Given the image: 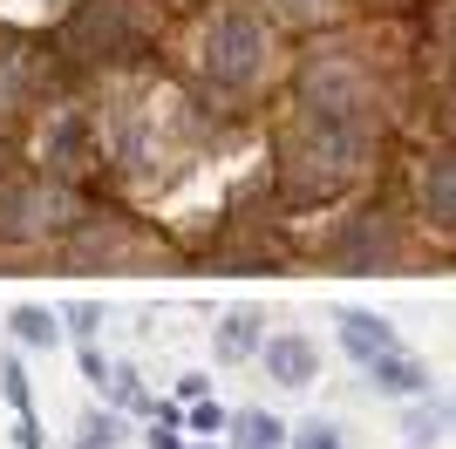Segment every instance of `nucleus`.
I'll list each match as a JSON object with an SVG mask.
<instances>
[{"label": "nucleus", "instance_id": "obj_1", "mask_svg": "<svg viewBox=\"0 0 456 449\" xmlns=\"http://www.w3.org/2000/svg\"><path fill=\"white\" fill-rule=\"evenodd\" d=\"M381 143L375 89L354 61H306L293 89V123L273 143V198L286 211H321L362 184Z\"/></svg>", "mask_w": 456, "mask_h": 449}, {"label": "nucleus", "instance_id": "obj_2", "mask_svg": "<svg viewBox=\"0 0 456 449\" xmlns=\"http://www.w3.org/2000/svg\"><path fill=\"white\" fill-rule=\"evenodd\" d=\"M191 75L198 89L225 95V102H246V95L266 89L273 61H280V35H273V14L259 0H211L191 14Z\"/></svg>", "mask_w": 456, "mask_h": 449}, {"label": "nucleus", "instance_id": "obj_3", "mask_svg": "<svg viewBox=\"0 0 456 449\" xmlns=\"http://www.w3.org/2000/svg\"><path fill=\"white\" fill-rule=\"evenodd\" d=\"M157 35H164V7L151 0H76L55 20L48 48L69 75H123L157 55Z\"/></svg>", "mask_w": 456, "mask_h": 449}, {"label": "nucleus", "instance_id": "obj_4", "mask_svg": "<svg viewBox=\"0 0 456 449\" xmlns=\"http://www.w3.org/2000/svg\"><path fill=\"white\" fill-rule=\"evenodd\" d=\"M89 218H95V198L76 177H55V170H7L0 177V245L7 252L61 245Z\"/></svg>", "mask_w": 456, "mask_h": 449}, {"label": "nucleus", "instance_id": "obj_5", "mask_svg": "<svg viewBox=\"0 0 456 449\" xmlns=\"http://www.w3.org/2000/svg\"><path fill=\"white\" fill-rule=\"evenodd\" d=\"M61 61L48 41H0V130L14 136L20 116H41L55 110V82H61Z\"/></svg>", "mask_w": 456, "mask_h": 449}, {"label": "nucleus", "instance_id": "obj_6", "mask_svg": "<svg viewBox=\"0 0 456 449\" xmlns=\"http://www.w3.org/2000/svg\"><path fill=\"white\" fill-rule=\"evenodd\" d=\"M35 157L55 177H76V170L102 164V116L82 110V102H55L48 123H41V136H35Z\"/></svg>", "mask_w": 456, "mask_h": 449}, {"label": "nucleus", "instance_id": "obj_7", "mask_svg": "<svg viewBox=\"0 0 456 449\" xmlns=\"http://www.w3.org/2000/svg\"><path fill=\"white\" fill-rule=\"evenodd\" d=\"M334 265L341 273H395L402 265V232L388 211H354L334 239Z\"/></svg>", "mask_w": 456, "mask_h": 449}, {"label": "nucleus", "instance_id": "obj_8", "mask_svg": "<svg viewBox=\"0 0 456 449\" xmlns=\"http://www.w3.org/2000/svg\"><path fill=\"white\" fill-rule=\"evenodd\" d=\"M416 211L456 239V150H429L416 164Z\"/></svg>", "mask_w": 456, "mask_h": 449}, {"label": "nucleus", "instance_id": "obj_9", "mask_svg": "<svg viewBox=\"0 0 456 449\" xmlns=\"http://www.w3.org/2000/svg\"><path fill=\"white\" fill-rule=\"evenodd\" d=\"M259 368L280 381V388H306L314 374H321V347L306 334H266V347H259Z\"/></svg>", "mask_w": 456, "mask_h": 449}, {"label": "nucleus", "instance_id": "obj_10", "mask_svg": "<svg viewBox=\"0 0 456 449\" xmlns=\"http://www.w3.org/2000/svg\"><path fill=\"white\" fill-rule=\"evenodd\" d=\"M0 395H7V409H14V443H20V449H41L35 388H28V368H20V355H0Z\"/></svg>", "mask_w": 456, "mask_h": 449}, {"label": "nucleus", "instance_id": "obj_11", "mask_svg": "<svg viewBox=\"0 0 456 449\" xmlns=\"http://www.w3.org/2000/svg\"><path fill=\"white\" fill-rule=\"evenodd\" d=\"M341 347L368 368V361H381L388 347H402V340H395V327H388L381 314H362V306H347V314H341Z\"/></svg>", "mask_w": 456, "mask_h": 449}, {"label": "nucleus", "instance_id": "obj_12", "mask_svg": "<svg viewBox=\"0 0 456 449\" xmlns=\"http://www.w3.org/2000/svg\"><path fill=\"white\" fill-rule=\"evenodd\" d=\"M259 347H266V314L259 306H232L218 320V361H259Z\"/></svg>", "mask_w": 456, "mask_h": 449}, {"label": "nucleus", "instance_id": "obj_13", "mask_svg": "<svg viewBox=\"0 0 456 449\" xmlns=\"http://www.w3.org/2000/svg\"><path fill=\"white\" fill-rule=\"evenodd\" d=\"M368 381H375V395H429V368L409 347H388L381 361H368Z\"/></svg>", "mask_w": 456, "mask_h": 449}, {"label": "nucleus", "instance_id": "obj_14", "mask_svg": "<svg viewBox=\"0 0 456 449\" xmlns=\"http://www.w3.org/2000/svg\"><path fill=\"white\" fill-rule=\"evenodd\" d=\"M7 334L20 340V347H61V314H48V306H35V299H20L14 314H7Z\"/></svg>", "mask_w": 456, "mask_h": 449}, {"label": "nucleus", "instance_id": "obj_15", "mask_svg": "<svg viewBox=\"0 0 456 449\" xmlns=\"http://www.w3.org/2000/svg\"><path fill=\"white\" fill-rule=\"evenodd\" d=\"M232 443H239V449H286L293 429H286L273 409H239V415H232Z\"/></svg>", "mask_w": 456, "mask_h": 449}, {"label": "nucleus", "instance_id": "obj_16", "mask_svg": "<svg viewBox=\"0 0 456 449\" xmlns=\"http://www.w3.org/2000/svg\"><path fill=\"white\" fill-rule=\"evenodd\" d=\"M123 443V409H89L76 422V449H116Z\"/></svg>", "mask_w": 456, "mask_h": 449}, {"label": "nucleus", "instance_id": "obj_17", "mask_svg": "<svg viewBox=\"0 0 456 449\" xmlns=\"http://www.w3.org/2000/svg\"><path fill=\"white\" fill-rule=\"evenodd\" d=\"M334 7L341 0H266V14L286 28H321V20H334Z\"/></svg>", "mask_w": 456, "mask_h": 449}, {"label": "nucleus", "instance_id": "obj_18", "mask_svg": "<svg viewBox=\"0 0 456 449\" xmlns=\"http://www.w3.org/2000/svg\"><path fill=\"white\" fill-rule=\"evenodd\" d=\"M110 409H136V415H157V402L143 395V381H136V368H110Z\"/></svg>", "mask_w": 456, "mask_h": 449}, {"label": "nucleus", "instance_id": "obj_19", "mask_svg": "<svg viewBox=\"0 0 456 449\" xmlns=\"http://www.w3.org/2000/svg\"><path fill=\"white\" fill-rule=\"evenodd\" d=\"M184 429L211 443V436H225V429H232V409H218V402L205 395V402H191V409H184Z\"/></svg>", "mask_w": 456, "mask_h": 449}, {"label": "nucleus", "instance_id": "obj_20", "mask_svg": "<svg viewBox=\"0 0 456 449\" xmlns=\"http://www.w3.org/2000/svg\"><path fill=\"white\" fill-rule=\"evenodd\" d=\"M286 449H347V436H341V422H321V415H314V422L293 429V443H286Z\"/></svg>", "mask_w": 456, "mask_h": 449}, {"label": "nucleus", "instance_id": "obj_21", "mask_svg": "<svg viewBox=\"0 0 456 449\" xmlns=\"http://www.w3.org/2000/svg\"><path fill=\"white\" fill-rule=\"evenodd\" d=\"M61 327H69V334H76V347H82V340H95V327H102V306H95V299H76V306L61 314Z\"/></svg>", "mask_w": 456, "mask_h": 449}, {"label": "nucleus", "instance_id": "obj_22", "mask_svg": "<svg viewBox=\"0 0 456 449\" xmlns=\"http://www.w3.org/2000/svg\"><path fill=\"white\" fill-rule=\"evenodd\" d=\"M402 429H409V449H429L443 436V415L436 409H409V422H402Z\"/></svg>", "mask_w": 456, "mask_h": 449}, {"label": "nucleus", "instance_id": "obj_23", "mask_svg": "<svg viewBox=\"0 0 456 449\" xmlns=\"http://www.w3.org/2000/svg\"><path fill=\"white\" fill-rule=\"evenodd\" d=\"M143 449H191V443L177 436V422H157V415H151V429H143Z\"/></svg>", "mask_w": 456, "mask_h": 449}, {"label": "nucleus", "instance_id": "obj_24", "mask_svg": "<svg viewBox=\"0 0 456 449\" xmlns=\"http://www.w3.org/2000/svg\"><path fill=\"white\" fill-rule=\"evenodd\" d=\"M76 355H82V381H95V388H102V381H110V361L95 355V340H82Z\"/></svg>", "mask_w": 456, "mask_h": 449}, {"label": "nucleus", "instance_id": "obj_25", "mask_svg": "<svg viewBox=\"0 0 456 449\" xmlns=\"http://www.w3.org/2000/svg\"><path fill=\"white\" fill-rule=\"evenodd\" d=\"M205 395H211V374H177V402H184V409L205 402Z\"/></svg>", "mask_w": 456, "mask_h": 449}, {"label": "nucleus", "instance_id": "obj_26", "mask_svg": "<svg viewBox=\"0 0 456 449\" xmlns=\"http://www.w3.org/2000/svg\"><path fill=\"white\" fill-rule=\"evenodd\" d=\"M151 7H164V14H198V7H211V0H151Z\"/></svg>", "mask_w": 456, "mask_h": 449}, {"label": "nucleus", "instance_id": "obj_27", "mask_svg": "<svg viewBox=\"0 0 456 449\" xmlns=\"http://www.w3.org/2000/svg\"><path fill=\"white\" fill-rule=\"evenodd\" d=\"M7 170H14V136L0 130V177H7Z\"/></svg>", "mask_w": 456, "mask_h": 449}, {"label": "nucleus", "instance_id": "obj_28", "mask_svg": "<svg viewBox=\"0 0 456 449\" xmlns=\"http://www.w3.org/2000/svg\"><path fill=\"white\" fill-rule=\"evenodd\" d=\"M450 429H456V402H450Z\"/></svg>", "mask_w": 456, "mask_h": 449}]
</instances>
